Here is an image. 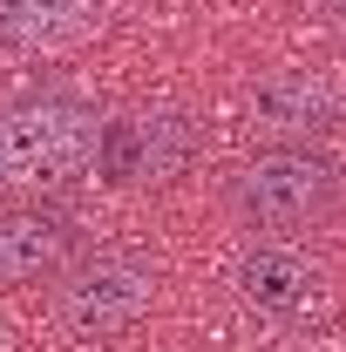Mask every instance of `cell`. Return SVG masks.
Instances as JSON below:
<instances>
[{"instance_id":"obj_1","label":"cell","mask_w":346,"mask_h":352,"mask_svg":"<svg viewBox=\"0 0 346 352\" xmlns=\"http://www.w3.org/2000/svg\"><path fill=\"white\" fill-rule=\"evenodd\" d=\"M95 109L75 95H14L0 102V190H54L95 163Z\"/></svg>"},{"instance_id":"obj_2","label":"cell","mask_w":346,"mask_h":352,"mask_svg":"<svg viewBox=\"0 0 346 352\" xmlns=\"http://www.w3.org/2000/svg\"><path fill=\"white\" fill-rule=\"evenodd\" d=\"M340 190H346V170L326 149L285 142V149H265V156H252L238 170L231 204H238V217L252 230H305V223L340 210Z\"/></svg>"},{"instance_id":"obj_3","label":"cell","mask_w":346,"mask_h":352,"mask_svg":"<svg viewBox=\"0 0 346 352\" xmlns=\"http://www.w3.org/2000/svg\"><path fill=\"white\" fill-rule=\"evenodd\" d=\"M197 156V122L183 109H136V116H109L95 129V163L109 190H143V183H170L190 170Z\"/></svg>"},{"instance_id":"obj_4","label":"cell","mask_w":346,"mask_h":352,"mask_svg":"<svg viewBox=\"0 0 346 352\" xmlns=\"http://www.w3.org/2000/svg\"><path fill=\"white\" fill-rule=\"evenodd\" d=\"M156 298V271L130 251H95V258H75L61 278H54V318L82 339H102V332H123L130 318H143Z\"/></svg>"},{"instance_id":"obj_5","label":"cell","mask_w":346,"mask_h":352,"mask_svg":"<svg viewBox=\"0 0 346 352\" xmlns=\"http://www.w3.org/2000/svg\"><path fill=\"white\" fill-rule=\"evenodd\" d=\"M82 251V223L61 204H7L0 210V285L61 278Z\"/></svg>"},{"instance_id":"obj_6","label":"cell","mask_w":346,"mask_h":352,"mask_svg":"<svg viewBox=\"0 0 346 352\" xmlns=\"http://www.w3.org/2000/svg\"><path fill=\"white\" fill-rule=\"evenodd\" d=\"M252 116L258 129L292 135V142H326L346 129V88L333 75H312V68H278L252 88Z\"/></svg>"},{"instance_id":"obj_7","label":"cell","mask_w":346,"mask_h":352,"mask_svg":"<svg viewBox=\"0 0 346 352\" xmlns=\"http://www.w3.org/2000/svg\"><path fill=\"white\" fill-rule=\"evenodd\" d=\"M109 0H0V54H61L102 28Z\"/></svg>"},{"instance_id":"obj_8","label":"cell","mask_w":346,"mask_h":352,"mask_svg":"<svg viewBox=\"0 0 346 352\" xmlns=\"http://www.w3.org/2000/svg\"><path fill=\"white\" fill-rule=\"evenodd\" d=\"M238 298L272 311V318H299L319 298V271L299 251H285V244H258V251L238 258Z\"/></svg>"}]
</instances>
